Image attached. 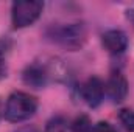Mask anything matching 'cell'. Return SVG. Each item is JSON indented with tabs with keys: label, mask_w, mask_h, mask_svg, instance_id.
<instances>
[{
	"label": "cell",
	"mask_w": 134,
	"mask_h": 132,
	"mask_svg": "<svg viewBox=\"0 0 134 132\" xmlns=\"http://www.w3.org/2000/svg\"><path fill=\"white\" fill-rule=\"evenodd\" d=\"M37 109L34 97L25 92H14L9 95L5 106V118L11 123H20L28 120Z\"/></svg>",
	"instance_id": "cell-1"
},
{
	"label": "cell",
	"mask_w": 134,
	"mask_h": 132,
	"mask_svg": "<svg viewBox=\"0 0 134 132\" xmlns=\"http://www.w3.org/2000/svg\"><path fill=\"white\" fill-rule=\"evenodd\" d=\"M86 27L83 23H64L59 27H53L50 37L56 44L66 47L69 50H78L86 42Z\"/></svg>",
	"instance_id": "cell-2"
},
{
	"label": "cell",
	"mask_w": 134,
	"mask_h": 132,
	"mask_svg": "<svg viewBox=\"0 0 134 132\" xmlns=\"http://www.w3.org/2000/svg\"><path fill=\"white\" fill-rule=\"evenodd\" d=\"M44 8L42 2H14L11 9V20L14 28H25L37 20Z\"/></svg>",
	"instance_id": "cell-3"
},
{
	"label": "cell",
	"mask_w": 134,
	"mask_h": 132,
	"mask_svg": "<svg viewBox=\"0 0 134 132\" xmlns=\"http://www.w3.org/2000/svg\"><path fill=\"white\" fill-rule=\"evenodd\" d=\"M50 75H52V71L45 64L33 62V64L27 65V68L22 73V78L27 86H30L33 89H42L44 86H47Z\"/></svg>",
	"instance_id": "cell-4"
},
{
	"label": "cell",
	"mask_w": 134,
	"mask_h": 132,
	"mask_svg": "<svg viewBox=\"0 0 134 132\" xmlns=\"http://www.w3.org/2000/svg\"><path fill=\"white\" fill-rule=\"evenodd\" d=\"M81 97L86 101L87 106L97 107L104 97V82L98 76H91L81 86Z\"/></svg>",
	"instance_id": "cell-5"
},
{
	"label": "cell",
	"mask_w": 134,
	"mask_h": 132,
	"mask_svg": "<svg viewBox=\"0 0 134 132\" xmlns=\"http://www.w3.org/2000/svg\"><path fill=\"white\" fill-rule=\"evenodd\" d=\"M104 92L112 103H122L128 95V81L122 73H112L104 86Z\"/></svg>",
	"instance_id": "cell-6"
},
{
	"label": "cell",
	"mask_w": 134,
	"mask_h": 132,
	"mask_svg": "<svg viewBox=\"0 0 134 132\" xmlns=\"http://www.w3.org/2000/svg\"><path fill=\"white\" fill-rule=\"evenodd\" d=\"M101 42H103V47L111 55H120L128 47V37L120 30H109V31H106L103 34V37H101Z\"/></svg>",
	"instance_id": "cell-7"
},
{
	"label": "cell",
	"mask_w": 134,
	"mask_h": 132,
	"mask_svg": "<svg viewBox=\"0 0 134 132\" xmlns=\"http://www.w3.org/2000/svg\"><path fill=\"white\" fill-rule=\"evenodd\" d=\"M67 131V120L61 115H56L50 118L45 124V132H66Z\"/></svg>",
	"instance_id": "cell-8"
},
{
	"label": "cell",
	"mask_w": 134,
	"mask_h": 132,
	"mask_svg": "<svg viewBox=\"0 0 134 132\" xmlns=\"http://www.w3.org/2000/svg\"><path fill=\"white\" fill-rule=\"evenodd\" d=\"M92 131V123L87 115H80L73 120L72 123V132H91Z\"/></svg>",
	"instance_id": "cell-9"
},
{
	"label": "cell",
	"mask_w": 134,
	"mask_h": 132,
	"mask_svg": "<svg viewBox=\"0 0 134 132\" xmlns=\"http://www.w3.org/2000/svg\"><path fill=\"white\" fill-rule=\"evenodd\" d=\"M119 120L122 126L128 132H134V110L131 109H122L119 112Z\"/></svg>",
	"instance_id": "cell-10"
},
{
	"label": "cell",
	"mask_w": 134,
	"mask_h": 132,
	"mask_svg": "<svg viewBox=\"0 0 134 132\" xmlns=\"http://www.w3.org/2000/svg\"><path fill=\"white\" fill-rule=\"evenodd\" d=\"M9 47H11V42L8 39H0V76H3L5 73V58Z\"/></svg>",
	"instance_id": "cell-11"
},
{
	"label": "cell",
	"mask_w": 134,
	"mask_h": 132,
	"mask_svg": "<svg viewBox=\"0 0 134 132\" xmlns=\"http://www.w3.org/2000/svg\"><path fill=\"white\" fill-rule=\"evenodd\" d=\"M91 132H117V131H115V128H114L112 124H109V123H106V121H100V123H97V124L92 128Z\"/></svg>",
	"instance_id": "cell-12"
},
{
	"label": "cell",
	"mask_w": 134,
	"mask_h": 132,
	"mask_svg": "<svg viewBox=\"0 0 134 132\" xmlns=\"http://www.w3.org/2000/svg\"><path fill=\"white\" fill-rule=\"evenodd\" d=\"M16 132H41L36 126H24V128H20V129H17Z\"/></svg>",
	"instance_id": "cell-13"
}]
</instances>
